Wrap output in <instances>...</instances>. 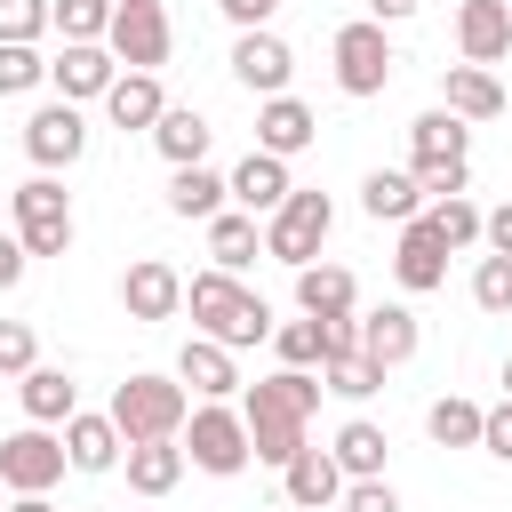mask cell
Returning a JSON list of instances; mask_svg holds the SVG:
<instances>
[{"label": "cell", "mask_w": 512, "mask_h": 512, "mask_svg": "<svg viewBox=\"0 0 512 512\" xmlns=\"http://www.w3.org/2000/svg\"><path fill=\"white\" fill-rule=\"evenodd\" d=\"M392 280L408 288V296H432V288H448V240L416 216V224H400V240H392Z\"/></svg>", "instance_id": "obj_14"}, {"label": "cell", "mask_w": 512, "mask_h": 512, "mask_svg": "<svg viewBox=\"0 0 512 512\" xmlns=\"http://www.w3.org/2000/svg\"><path fill=\"white\" fill-rule=\"evenodd\" d=\"M408 176L424 184V200H456V192L472 184V128L432 104V112L408 128Z\"/></svg>", "instance_id": "obj_3"}, {"label": "cell", "mask_w": 512, "mask_h": 512, "mask_svg": "<svg viewBox=\"0 0 512 512\" xmlns=\"http://www.w3.org/2000/svg\"><path fill=\"white\" fill-rule=\"evenodd\" d=\"M472 304L480 312H512V256H480L472 264Z\"/></svg>", "instance_id": "obj_38"}, {"label": "cell", "mask_w": 512, "mask_h": 512, "mask_svg": "<svg viewBox=\"0 0 512 512\" xmlns=\"http://www.w3.org/2000/svg\"><path fill=\"white\" fill-rule=\"evenodd\" d=\"M456 48H464V64L496 72L512 56V0H464L456 8Z\"/></svg>", "instance_id": "obj_16"}, {"label": "cell", "mask_w": 512, "mask_h": 512, "mask_svg": "<svg viewBox=\"0 0 512 512\" xmlns=\"http://www.w3.org/2000/svg\"><path fill=\"white\" fill-rule=\"evenodd\" d=\"M352 328H360V352H368L384 376H392V368H408V360H416V344H424V328H416V312H408V304H376V312H360Z\"/></svg>", "instance_id": "obj_18"}, {"label": "cell", "mask_w": 512, "mask_h": 512, "mask_svg": "<svg viewBox=\"0 0 512 512\" xmlns=\"http://www.w3.org/2000/svg\"><path fill=\"white\" fill-rule=\"evenodd\" d=\"M56 32L64 40H104L112 32V0H56Z\"/></svg>", "instance_id": "obj_39"}, {"label": "cell", "mask_w": 512, "mask_h": 512, "mask_svg": "<svg viewBox=\"0 0 512 512\" xmlns=\"http://www.w3.org/2000/svg\"><path fill=\"white\" fill-rule=\"evenodd\" d=\"M0 512H8V480H0Z\"/></svg>", "instance_id": "obj_50"}, {"label": "cell", "mask_w": 512, "mask_h": 512, "mask_svg": "<svg viewBox=\"0 0 512 512\" xmlns=\"http://www.w3.org/2000/svg\"><path fill=\"white\" fill-rule=\"evenodd\" d=\"M184 464H200L208 480L248 472V464H256V448H248V416H240V408H224V400H200V408H192V424H184Z\"/></svg>", "instance_id": "obj_6"}, {"label": "cell", "mask_w": 512, "mask_h": 512, "mask_svg": "<svg viewBox=\"0 0 512 512\" xmlns=\"http://www.w3.org/2000/svg\"><path fill=\"white\" fill-rule=\"evenodd\" d=\"M504 400H512V360H504Z\"/></svg>", "instance_id": "obj_49"}, {"label": "cell", "mask_w": 512, "mask_h": 512, "mask_svg": "<svg viewBox=\"0 0 512 512\" xmlns=\"http://www.w3.org/2000/svg\"><path fill=\"white\" fill-rule=\"evenodd\" d=\"M480 248H488V256H512V200H504V208H488V232H480Z\"/></svg>", "instance_id": "obj_46"}, {"label": "cell", "mask_w": 512, "mask_h": 512, "mask_svg": "<svg viewBox=\"0 0 512 512\" xmlns=\"http://www.w3.org/2000/svg\"><path fill=\"white\" fill-rule=\"evenodd\" d=\"M112 80H120V56H112L104 40H64V48L48 56V88H56L64 104H104Z\"/></svg>", "instance_id": "obj_11"}, {"label": "cell", "mask_w": 512, "mask_h": 512, "mask_svg": "<svg viewBox=\"0 0 512 512\" xmlns=\"http://www.w3.org/2000/svg\"><path fill=\"white\" fill-rule=\"evenodd\" d=\"M120 304H128V320H176L184 312V272L160 264V256H136L120 272Z\"/></svg>", "instance_id": "obj_15"}, {"label": "cell", "mask_w": 512, "mask_h": 512, "mask_svg": "<svg viewBox=\"0 0 512 512\" xmlns=\"http://www.w3.org/2000/svg\"><path fill=\"white\" fill-rule=\"evenodd\" d=\"M24 272H32V248H24L16 232H0V296H8V288H16Z\"/></svg>", "instance_id": "obj_44"}, {"label": "cell", "mask_w": 512, "mask_h": 512, "mask_svg": "<svg viewBox=\"0 0 512 512\" xmlns=\"http://www.w3.org/2000/svg\"><path fill=\"white\" fill-rule=\"evenodd\" d=\"M328 456H336V472H344V480H384V456H392V432H384V424H368V416H352V424H336V440H328Z\"/></svg>", "instance_id": "obj_25"}, {"label": "cell", "mask_w": 512, "mask_h": 512, "mask_svg": "<svg viewBox=\"0 0 512 512\" xmlns=\"http://www.w3.org/2000/svg\"><path fill=\"white\" fill-rule=\"evenodd\" d=\"M360 208H368L376 224H416V216H424V184H416L408 168H368Z\"/></svg>", "instance_id": "obj_28"}, {"label": "cell", "mask_w": 512, "mask_h": 512, "mask_svg": "<svg viewBox=\"0 0 512 512\" xmlns=\"http://www.w3.org/2000/svg\"><path fill=\"white\" fill-rule=\"evenodd\" d=\"M280 496L296 504V512H320V504H344V472H336V456L328 448H304L288 472H280Z\"/></svg>", "instance_id": "obj_26"}, {"label": "cell", "mask_w": 512, "mask_h": 512, "mask_svg": "<svg viewBox=\"0 0 512 512\" xmlns=\"http://www.w3.org/2000/svg\"><path fill=\"white\" fill-rule=\"evenodd\" d=\"M64 432H48V424H24V432H8L0 440V480H8V496H48L56 480H64Z\"/></svg>", "instance_id": "obj_9"}, {"label": "cell", "mask_w": 512, "mask_h": 512, "mask_svg": "<svg viewBox=\"0 0 512 512\" xmlns=\"http://www.w3.org/2000/svg\"><path fill=\"white\" fill-rule=\"evenodd\" d=\"M184 312H192V336H216V344H264L272 336V304L256 296V288H240L232 272H192L184 280Z\"/></svg>", "instance_id": "obj_2"}, {"label": "cell", "mask_w": 512, "mask_h": 512, "mask_svg": "<svg viewBox=\"0 0 512 512\" xmlns=\"http://www.w3.org/2000/svg\"><path fill=\"white\" fill-rule=\"evenodd\" d=\"M312 136H320V120H312L304 96H264V104H256V152L296 160V152H312Z\"/></svg>", "instance_id": "obj_19"}, {"label": "cell", "mask_w": 512, "mask_h": 512, "mask_svg": "<svg viewBox=\"0 0 512 512\" xmlns=\"http://www.w3.org/2000/svg\"><path fill=\"white\" fill-rule=\"evenodd\" d=\"M112 424H120L128 448H136V440H184L192 392H184L176 376H128V384H112Z\"/></svg>", "instance_id": "obj_4"}, {"label": "cell", "mask_w": 512, "mask_h": 512, "mask_svg": "<svg viewBox=\"0 0 512 512\" xmlns=\"http://www.w3.org/2000/svg\"><path fill=\"white\" fill-rule=\"evenodd\" d=\"M112 8H128V0H112Z\"/></svg>", "instance_id": "obj_51"}, {"label": "cell", "mask_w": 512, "mask_h": 512, "mask_svg": "<svg viewBox=\"0 0 512 512\" xmlns=\"http://www.w3.org/2000/svg\"><path fill=\"white\" fill-rule=\"evenodd\" d=\"M480 448H488L496 464H512V400H496V408H488V424H480Z\"/></svg>", "instance_id": "obj_43"}, {"label": "cell", "mask_w": 512, "mask_h": 512, "mask_svg": "<svg viewBox=\"0 0 512 512\" xmlns=\"http://www.w3.org/2000/svg\"><path fill=\"white\" fill-rule=\"evenodd\" d=\"M8 216H16V240H24L32 256H64V248H72V192H64L56 176L16 184V192H8Z\"/></svg>", "instance_id": "obj_8"}, {"label": "cell", "mask_w": 512, "mask_h": 512, "mask_svg": "<svg viewBox=\"0 0 512 512\" xmlns=\"http://www.w3.org/2000/svg\"><path fill=\"white\" fill-rule=\"evenodd\" d=\"M320 376H328V392H336V400H352V408H360L368 392H384V368H376L368 352H336Z\"/></svg>", "instance_id": "obj_36"}, {"label": "cell", "mask_w": 512, "mask_h": 512, "mask_svg": "<svg viewBox=\"0 0 512 512\" xmlns=\"http://www.w3.org/2000/svg\"><path fill=\"white\" fill-rule=\"evenodd\" d=\"M16 400H24V416L48 424V432H64V424L80 416V384H72L64 368H32V376H16Z\"/></svg>", "instance_id": "obj_24"}, {"label": "cell", "mask_w": 512, "mask_h": 512, "mask_svg": "<svg viewBox=\"0 0 512 512\" xmlns=\"http://www.w3.org/2000/svg\"><path fill=\"white\" fill-rule=\"evenodd\" d=\"M24 152H32V168L40 176H56V168H72L80 152H88V120H80V104H40L32 120H24Z\"/></svg>", "instance_id": "obj_12"}, {"label": "cell", "mask_w": 512, "mask_h": 512, "mask_svg": "<svg viewBox=\"0 0 512 512\" xmlns=\"http://www.w3.org/2000/svg\"><path fill=\"white\" fill-rule=\"evenodd\" d=\"M440 112H456L464 128H472V120H496V112H504V80L480 72V64H448V72H440Z\"/></svg>", "instance_id": "obj_23"}, {"label": "cell", "mask_w": 512, "mask_h": 512, "mask_svg": "<svg viewBox=\"0 0 512 512\" xmlns=\"http://www.w3.org/2000/svg\"><path fill=\"white\" fill-rule=\"evenodd\" d=\"M168 208L192 216V224H208V216L232 208V176H216L208 160H200V168H176V176H168Z\"/></svg>", "instance_id": "obj_30"}, {"label": "cell", "mask_w": 512, "mask_h": 512, "mask_svg": "<svg viewBox=\"0 0 512 512\" xmlns=\"http://www.w3.org/2000/svg\"><path fill=\"white\" fill-rule=\"evenodd\" d=\"M216 8H224V24H240V32H264L280 0H216Z\"/></svg>", "instance_id": "obj_45"}, {"label": "cell", "mask_w": 512, "mask_h": 512, "mask_svg": "<svg viewBox=\"0 0 512 512\" xmlns=\"http://www.w3.org/2000/svg\"><path fill=\"white\" fill-rule=\"evenodd\" d=\"M160 112H168V96H160V72H120L112 80V96H104V120L112 128H160Z\"/></svg>", "instance_id": "obj_27"}, {"label": "cell", "mask_w": 512, "mask_h": 512, "mask_svg": "<svg viewBox=\"0 0 512 512\" xmlns=\"http://www.w3.org/2000/svg\"><path fill=\"white\" fill-rule=\"evenodd\" d=\"M48 80V56L40 48H0V96H32Z\"/></svg>", "instance_id": "obj_40"}, {"label": "cell", "mask_w": 512, "mask_h": 512, "mask_svg": "<svg viewBox=\"0 0 512 512\" xmlns=\"http://www.w3.org/2000/svg\"><path fill=\"white\" fill-rule=\"evenodd\" d=\"M32 368H40L32 328H24V320H0V376H32Z\"/></svg>", "instance_id": "obj_41"}, {"label": "cell", "mask_w": 512, "mask_h": 512, "mask_svg": "<svg viewBox=\"0 0 512 512\" xmlns=\"http://www.w3.org/2000/svg\"><path fill=\"white\" fill-rule=\"evenodd\" d=\"M48 24H56V0H0V48H40Z\"/></svg>", "instance_id": "obj_37"}, {"label": "cell", "mask_w": 512, "mask_h": 512, "mask_svg": "<svg viewBox=\"0 0 512 512\" xmlns=\"http://www.w3.org/2000/svg\"><path fill=\"white\" fill-rule=\"evenodd\" d=\"M424 224H432L448 248H480V232H488V216H480L464 192H456V200H432V208H424Z\"/></svg>", "instance_id": "obj_35"}, {"label": "cell", "mask_w": 512, "mask_h": 512, "mask_svg": "<svg viewBox=\"0 0 512 512\" xmlns=\"http://www.w3.org/2000/svg\"><path fill=\"white\" fill-rule=\"evenodd\" d=\"M480 424H488V408H480V400H464V392H440V400L424 408L432 448H480Z\"/></svg>", "instance_id": "obj_33"}, {"label": "cell", "mask_w": 512, "mask_h": 512, "mask_svg": "<svg viewBox=\"0 0 512 512\" xmlns=\"http://www.w3.org/2000/svg\"><path fill=\"white\" fill-rule=\"evenodd\" d=\"M208 256H216V272H248L256 256H264V224L256 216H240V208H224V216H208Z\"/></svg>", "instance_id": "obj_31"}, {"label": "cell", "mask_w": 512, "mask_h": 512, "mask_svg": "<svg viewBox=\"0 0 512 512\" xmlns=\"http://www.w3.org/2000/svg\"><path fill=\"white\" fill-rule=\"evenodd\" d=\"M328 64H336V88H344V96H384L400 56H392V32H384L376 16H352V24H336Z\"/></svg>", "instance_id": "obj_5"}, {"label": "cell", "mask_w": 512, "mask_h": 512, "mask_svg": "<svg viewBox=\"0 0 512 512\" xmlns=\"http://www.w3.org/2000/svg\"><path fill=\"white\" fill-rule=\"evenodd\" d=\"M272 352H280V368H328L336 336H328V320H280L272 328Z\"/></svg>", "instance_id": "obj_34"}, {"label": "cell", "mask_w": 512, "mask_h": 512, "mask_svg": "<svg viewBox=\"0 0 512 512\" xmlns=\"http://www.w3.org/2000/svg\"><path fill=\"white\" fill-rule=\"evenodd\" d=\"M288 160H272V152H248L240 168H232V208L240 216H280L288 208Z\"/></svg>", "instance_id": "obj_21"}, {"label": "cell", "mask_w": 512, "mask_h": 512, "mask_svg": "<svg viewBox=\"0 0 512 512\" xmlns=\"http://www.w3.org/2000/svg\"><path fill=\"white\" fill-rule=\"evenodd\" d=\"M344 512H400L392 480H344Z\"/></svg>", "instance_id": "obj_42"}, {"label": "cell", "mask_w": 512, "mask_h": 512, "mask_svg": "<svg viewBox=\"0 0 512 512\" xmlns=\"http://www.w3.org/2000/svg\"><path fill=\"white\" fill-rule=\"evenodd\" d=\"M104 48L120 56V72H160V64H168V48H176L168 8H160V0H128V8H112Z\"/></svg>", "instance_id": "obj_10"}, {"label": "cell", "mask_w": 512, "mask_h": 512, "mask_svg": "<svg viewBox=\"0 0 512 512\" xmlns=\"http://www.w3.org/2000/svg\"><path fill=\"white\" fill-rule=\"evenodd\" d=\"M120 464H128V488L136 496H168L184 480V440H136Z\"/></svg>", "instance_id": "obj_32"}, {"label": "cell", "mask_w": 512, "mask_h": 512, "mask_svg": "<svg viewBox=\"0 0 512 512\" xmlns=\"http://www.w3.org/2000/svg\"><path fill=\"white\" fill-rule=\"evenodd\" d=\"M176 384L200 392V400H232V392H240L232 344H216V336H184V352H176Z\"/></svg>", "instance_id": "obj_20"}, {"label": "cell", "mask_w": 512, "mask_h": 512, "mask_svg": "<svg viewBox=\"0 0 512 512\" xmlns=\"http://www.w3.org/2000/svg\"><path fill=\"white\" fill-rule=\"evenodd\" d=\"M416 8H424V0H368V16H376V24H408Z\"/></svg>", "instance_id": "obj_47"}, {"label": "cell", "mask_w": 512, "mask_h": 512, "mask_svg": "<svg viewBox=\"0 0 512 512\" xmlns=\"http://www.w3.org/2000/svg\"><path fill=\"white\" fill-rule=\"evenodd\" d=\"M8 512H56L48 496H8Z\"/></svg>", "instance_id": "obj_48"}, {"label": "cell", "mask_w": 512, "mask_h": 512, "mask_svg": "<svg viewBox=\"0 0 512 512\" xmlns=\"http://www.w3.org/2000/svg\"><path fill=\"white\" fill-rule=\"evenodd\" d=\"M328 232H336V200L328 192H288V208L264 216V256H280L288 272H304V264H320Z\"/></svg>", "instance_id": "obj_7"}, {"label": "cell", "mask_w": 512, "mask_h": 512, "mask_svg": "<svg viewBox=\"0 0 512 512\" xmlns=\"http://www.w3.org/2000/svg\"><path fill=\"white\" fill-rule=\"evenodd\" d=\"M296 312L344 328V320H360V280H352L344 264H304V272H296Z\"/></svg>", "instance_id": "obj_17"}, {"label": "cell", "mask_w": 512, "mask_h": 512, "mask_svg": "<svg viewBox=\"0 0 512 512\" xmlns=\"http://www.w3.org/2000/svg\"><path fill=\"white\" fill-rule=\"evenodd\" d=\"M288 72H296V48H288V40L272 32V24H264V32H240V40H232V80H240V88H248L256 104H264V96H288Z\"/></svg>", "instance_id": "obj_13"}, {"label": "cell", "mask_w": 512, "mask_h": 512, "mask_svg": "<svg viewBox=\"0 0 512 512\" xmlns=\"http://www.w3.org/2000/svg\"><path fill=\"white\" fill-rule=\"evenodd\" d=\"M64 456H72V472H120V456H128V440H120V424H112V408H80L72 424H64Z\"/></svg>", "instance_id": "obj_22"}, {"label": "cell", "mask_w": 512, "mask_h": 512, "mask_svg": "<svg viewBox=\"0 0 512 512\" xmlns=\"http://www.w3.org/2000/svg\"><path fill=\"white\" fill-rule=\"evenodd\" d=\"M320 376L312 368H272L264 384H248V400H240V416H248V448H256V464H272V472H288L304 448H312V408H320Z\"/></svg>", "instance_id": "obj_1"}, {"label": "cell", "mask_w": 512, "mask_h": 512, "mask_svg": "<svg viewBox=\"0 0 512 512\" xmlns=\"http://www.w3.org/2000/svg\"><path fill=\"white\" fill-rule=\"evenodd\" d=\"M152 144H160V160H168V168H200V160H208V144H216V128H208L192 104H168V112H160V128H152Z\"/></svg>", "instance_id": "obj_29"}]
</instances>
